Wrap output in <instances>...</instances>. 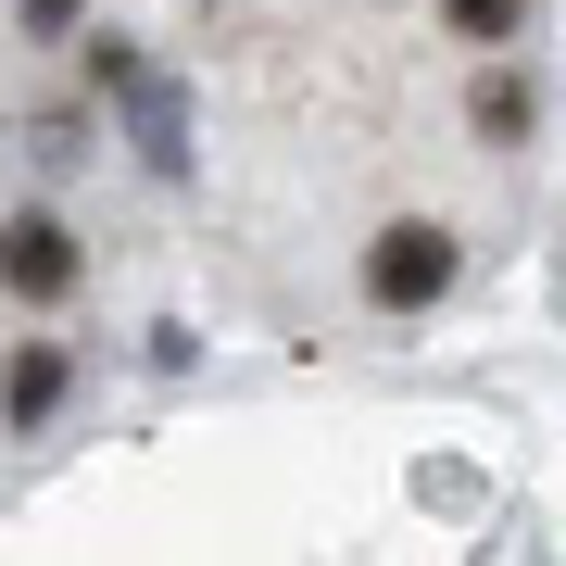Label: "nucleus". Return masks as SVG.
I'll return each mask as SVG.
<instances>
[{
    "label": "nucleus",
    "mask_w": 566,
    "mask_h": 566,
    "mask_svg": "<svg viewBox=\"0 0 566 566\" xmlns=\"http://www.w3.org/2000/svg\"><path fill=\"white\" fill-rule=\"evenodd\" d=\"M453 277H465V240H453L441 214H390L378 240L353 252L365 315H390V327H403V315H441V303H453Z\"/></svg>",
    "instance_id": "obj_1"
},
{
    "label": "nucleus",
    "mask_w": 566,
    "mask_h": 566,
    "mask_svg": "<svg viewBox=\"0 0 566 566\" xmlns=\"http://www.w3.org/2000/svg\"><path fill=\"white\" fill-rule=\"evenodd\" d=\"M76 290H88V240H76L51 202H13V214H0V303L63 315Z\"/></svg>",
    "instance_id": "obj_2"
},
{
    "label": "nucleus",
    "mask_w": 566,
    "mask_h": 566,
    "mask_svg": "<svg viewBox=\"0 0 566 566\" xmlns=\"http://www.w3.org/2000/svg\"><path fill=\"white\" fill-rule=\"evenodd\" d=\"M63 403H76V353L63 340H13L0 353V441H51Z\"/></svg>",
    "instance_id": "obj_3"
},
{
    "label": "nucleus",
    "mask_w": 566,
    "mask_h": 566,
    "mask_svg": "<svg viewBox=\"0 0 566 566\" xmlns=\"http://www.w3.org/2000/svg\"><path fill=\"white\" fill-rule=\"evenodd\" d=\"M528 126H542V76H528L516 51H479V88H465V139H479V151H516Z\"/></svg>",
    "instance_id": "obj_4"
},
{
    "label": "nucleus",
    "mask_w": 566,
    "mask_h": 566,
    "mask_svg": "<svg viewBox=\"0 0 566 566\" xmlns=\"http://www.w3.org/2000/svg\"><path fill=\"white\" fill-rule=\"evenodd\" d=\"M542 25V0H441V39L453 51H516Z\"/></svg>",
    "instance_id": "obj_5"
},
{
    "label": "nucleus",
    "mask_w": 566,
    "mask_h": 566,
    "mask_svg": "<svg viewBox=\"0 0 566 566\" xmlns=\"http://www.w3.org/2000/svg\"><path fill=\"white\" fill-rule=\"evenodd\" d=\"M76 13L88 0H25V39H76Z\"/></svg>",
    "instance_id": "obj_6"
}]
</instances>
